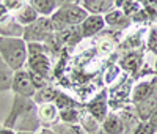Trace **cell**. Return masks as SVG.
<instances>
[{
  "instance_id": "cell-1",
  "label": "cell",
  "mask_w": 157,
  "mask_h": 134,
  "mask_svg": "<svg viewBox=\"0 0 157 134\" xmlns=\"http://www.w3.org/2000/svg\"><path fill=\"white\" fill-rule=\"evenodd\" d=\"M3 126L16 132H36L41 122L38 118V104L33 98L13 96L11 109L3 120Z\"/></svg>"
},
{
  "instance_id": "cell-2",
  "label": "cell",
  "mask_w": 157,
  "mask_h": 134,
  "mask_svg": "<svg viewBox=\"0 0 157 134\" xmlns=\"http://www.w3.org/2000/svg\"><path fill=\"white\" fill-rule=\"evenodd\" d=\"M0 57L13 71L24 70L29 59L27 41L24 38L0 36Z\"/></svg>"
},
{
  "instance_id": "cell-3",
  "label": "cell",
  "mask_w": 157,
  "mask_h": 134,
  "mask_svg": "<svg viewBox=\"0 0 157 134\" xmlns=\"http://www.w3.org/2000/svg\"><path fill=\"white\" fill-rule=\"evenodd\" d=\"M88 16V11L82 5H68L58 8L54 14L50 16V22L54 27V32L60 33L69 27L80 25Z\"/></svg>"
},
{
  "instance_id": "cell-4",
  "label": "cell",
  "mask_w": 157,
  "mask_h": 134,
  "mask_svg": "<svg viewBox=\"0 0 157 134\" xmlns=\"http://www.w3.org/2000/svg\"><path fill=\"white\" fill-rule=\"evenodd\" d=\"M54 27H52L50 18L39 16L38 21L27 25L24 29V39L27 43H47L49 38L54 35Z\"/></svg>"
},
{
  "instance_id": "cell-5",
  "label": "cell",
  "mask_w": 157,
  "mask_h": 134,
  "mask_svg": "<svg viewBox=\"0 0 157 134\" xmlns=\"http://www.w3.org/2000/svg\"><path fill=\"white\" fill-rule=\"evenodd\" d=\"M11 91L17 96H24V98H33L36 93V87L32 80V76L27 70H19L14 71L13 74V80H11Z\"/></svg>"
},
{
  "instance_id": "cell-6",
  "label": "cell",
  "mask_w": 157,
  "mask_h": 134,
  "mask_svg": "<svg viewBox=\"0 0 157 134\" xmlns=\"http://www.w3.org/2000/svg\"><path fill=\"white\" fill-rule=\"evenodd\" d=\"M25 68L30 74L39 76V77H44L49 79L50 71H52V62L47 52H39V54H30L27 63H25Z\"/></svg>"
},
{
  "instance_id": "cell-7",
  "label": "cell",
  "mask_w": 157,
  "mask_h": 134,
  "mask_svg": "<svg viewBox=\"0 0 157 134\" xmlns=\"http://www.w3.org/2000/svg\"><path fill=\"white\" fill-rule=\"evenodd\" d=\"M86 111L93 115L99 123H102L105 117L109 115V99H107V90H102L101 93L91 99L86 106Z\"/></svg>"
},
{
  "instance_id": "cell-8",
  "label": "cell",
  "mask_w": 157,
  "mask_h": 134,
  "mask_svg": "<svg viewBox=\"0 0 157 134\" xmlns=\"http://www.w3.org/2000/svg\"><path fill=\"white\" fill-rule=\"evenodd\" d=\"M155 84H157V76L152 80H141V82H138L132 90H130V103H132V106L145 101L146 98L154 95L155 93Z\"/></svg>"
},
{
  "instance_id": "cell-9",
  "label": "cell",
  "mask_w": 157,
  "mask_h": 134,
  "mask_svg": "<svg viewBox=\"0 0 157 134\" xmlns=\"http://www.w3.org/2000/svg\"><path fill=\"white\" fill-rule=\"evenodd\" d=\"M38 118L41 122V126L52 128L55 123L60 122V111L54 103H43L38 104Z\"/></svg>"
},
{
  "instance_id": "cell-10",
  "label": "cell",
  "mask_w": 157,
  "mask_h": 134,
  "mask_svg": "<svg viewBox=\"0 0 157 134\" xmlns=\"http://www.w3.org/2000/svg\"><path fill=\"white\" fill-rule=\"evenodd\" d=\"M104 29H105V21H104V16L99 14H88L86 19L80 24V32L83 38L99 35Z\"/></svg>"
},
{
  "instance_id": "cell-11",
  "label": "cell",
  "mask_w": 157,
  "mask_h": 134,
  "mask_svg": "<svg viewBox=\"0 0 157 134\" xmlns=\"http://www.w3.org/2000/svg\"><path fill=\"white\" fill-rule=\"evenodd\" d=\"M24 29L25 27L21 25L14 14L13 16H5L3 19H0V36L6 38H22L24 36Z\"/></svg>"
},
{
  "instance_id": "cell-12",
  "label": "cell",
  "mask_w": 157,
  "mask_h": 134,
  "mask_svg": "<svg viewBox=\"0 0 157 134\" xmlns=\"http://www.w3.org/2000/svg\"><path fill=\"white\" fill-rule=\"evenodd\" d=\"M141 62H143V54L138 52V51L130 49L129 52H126L121 57L120 66L130 74H137V71L141 68Z\"/></svg>"
},
{
  "instance_id": "cell-13",
  "label": "cell",
  "mask_w": 157,
  "mask_h": 134,
  "mask_svg": "<svg viewBox=\"0 0 157 134\" xmlns=\"http://www.w3.org/2000/svg\"><path fill=\"white\" fill-rule=\"evenodd\" d=\"M101 131L105 134H126L124 123L118 112H109L105 120L101 123Z\"/></svg>"
},
{
  "instance_id": "cell-14",
  "label": "cell",
  "mask_w": 157,
  "mask_h": 134,
  "mask_svg": "<svg viewBox=\"0 0 157 134\" xmlns=\"http://www.w3.org/2000/svg\"><path fill=\"white\" fill-rule=\"evenodd\" d=\"M82 6L88 11V14L104 16L115 8V0H82Z\"/></svg>"
},
{
  "instance_id": "cell-15",
  "label": "cell",
  "mask_w": 157,
  "mask_h": 134,
  "mask_svg": "<svg viewBox=\"0 0 157 134\" xmlns=\"http://www.w3.org/2000/svg\"><path fill=\"white\" fill-rule=\"evenodd\" d=\"M134 109H135V114H137V117H138L140 122H148L149 117H151V115L154 114V111L157 109V93L151 95V96L146 98L145 101L135 104Z\"/></svg>"
},
{
  "instance_id": "cell-16",
  "label": "cell",
  "mask_w": 157,
  "mask_h": 134,
  "mask_svg": "<svg viewBox=\"0 0 157 134\" xmlns=\"http://www.w3.org/2000/svg\"><path fill=\"white\" fill-rule=\"evenodd\" d=\"M104 21H105V25H110L113 29H124L132 22V19L123 10H118V8H113L107 14H104Z\"/></svg>"
},
{
  "instance_id": "cell-17",
  "label": "cell",
  "mask_w": 157,
  "mask_h": 134,
  "mask_svg": "<svg viewBox=\"0 0 157 134\" xmlns=\"http://www.w3.org/2000/svg\"><path fill=\"white\" fill-rule=\"evenodd\" d=\"M29 3L36 10V13L43 18H50L58 10L57 0H29Z\"/></svg>"
},
{
  "instance_id": "cell-18",
  "label": "cell",
  "mask_w": 157,
  "mask_h": 134,
  "mask_svg": "<svg viewBox=\"0 0 157 134\" xmlns=\"http://www.w3.org/2000/svg\"><path fill=\"white\" fill-rule=\"evenodd\" d=\"M14 18H16V21H17L21 25L27 27V25L33 24L35 21H38L39 14L36 13V10H35V8L27 2V3H25L19 11H16V13H14Z\"/></svg>"
},
{
  "instance_id": "cell-19",
  "label": "cell",
  "mask_w": 157,
  "mask_h": 134,
  "mask_svg": "<svg viewBox=\"0 0 157 134\" xmlns=\"http://www.w3.org/2000/svg\"><path fill=\"white\" fill-rule=\"evenodd\" d=\"M78 125L82 126L85 134H93V132L101 129V123L86 111V107H82L80 109V123Z\"/></svg>"
},
{
  "instance_id": "cell-20",
  "label": "cell",
  "mask_w": 157,
  "mask_h": 134,
  "mask_svg": "<svg viewBox=\"0 0 157 134\" xmlns=\"http://www.w3.org/2000/svg\"><path fill=\"white\" fill-rule=\"evenodd\" d=\"M58 36H60V39H61V43L69 44V46L77 44V43L83 38V36H82V32H80V25L69 27V29L60 32V33H58Z\"/></svg>"
},
{
  "instance_id": "cell-21",
  "label": "cell",
  "mask_w": 157,
  "mask_h": 134,
  "mask_svg": "<svg viewBox=\"0 0 157 134\" xmlns=\"http://www.w3.org/2000/svg\"><path fill=\"white\" fill-rule=\"evenodd\" d=\"M13 71L10 66L3 62V59L0 57V93H3L6 90H11V80H13Z\"/></svg>"
},
{
  "instance_id": "cell-22",
  "label": "cell",
  "mask_w": 157,
  "mask_h": 134,
  "mask_svg": "<svg viewBox=\"0 0 157 134\" xmlns=\"http://www.w3.org/2000/svg\"><path fill=\"white\" fill-rule=\"evenodd\" d=\"M57 88H54L52 85H46V87H43V88H39V90H36V93H35V96H33V101L36 103V104H43V103H52L54 101V98H55V95H57Z\"/></svg>"
},
{
  "instance_id": "cell-23",
  "label": "cell",
  "mask_w": 157,
  "mask_h": 134,
  "mask_svg": "<svg viewBox=\"0 0 157 134\" xmlns=\"http://www.w3.org/2000/svg\"><path fill=\"white\" fill-rule=\"evenodd\" d=\"M60 122L69 123V125H78L80 123V109L78 107H71V109L60 111Z\"/></svg>"
},
{
  "instance_id": "cell-24",
  "label": "cell",
  "mask_w": 157,
  "mask_h": 134,
  "mask_svg": "<svg viewBox=\"0 0 157 134\" xmlns=\"http://www.w3.org/2000/svg\"><path fill=\"white\" fill-rule=\"evenodd\" d=\"M54 103L55 106H57V109L58 111H63V109H71V107H77L78 104L69 96V95H66L64 91H57V95H55V98H54Z\"/></svg>"
},
{
  "instance_id": "cell-25",
  "label": "cell",
  "mask_w": 157,
  "mask_h": 134,
  "mask_svg": "<svg viewBox=\"0 0 157 134\" xmlns=\"http://www.w3.org/2000/svg\"><path fill=\"white\" fill-rule=\"evenodd\" d=\"M52 131L55 134H85L80 125H69V123H55L52 126Z\"/></svg>"
},
{
  "instance_id": "cell-26",
  "label": "cell",
  "mask_w": 157,
  "mask_h": 134,
  "mask_svg": "<svg viewBox=\"0 0 157 134\" xmlns=\"http://www.w3.org/2000/svg\"><path fill=\"white\" fill-rule=\"evenodd\" d=\"M138 3L141 10H145V13L149 16V21L157 22V0H138Z\"/></svg>"
},
{
  "instance_id": "cell-27",
  "label": "cell",
  "mask_w": 157,
  "mask_h": 134,
  "mask_svg": "<svg viewBox=\"0 0 157 134\" xmlns=\"http://www.w3.org/2000/svg\"><path fill=\"white\" fill-rule=\"evenodd\" d=\"M146 47H148V51L155 54V57H157V27H151L149 35H148V41H146Z\"/></svg>"
},
{
  "instance_id": "cell-28",
  "label": "cell",
  "mask_w": 157,
  "mask_h": 134,
  "mask_svg": "<svg viewBox=\"0 0 157 134\" xmlns=\"http://www.w3.org/2000/svg\"><path fill=\"white\" fill-rule=\"evenodd\" d=\"M132 134H157V129L149 122H140Z\"/></svg>"
},
{
  "instance_id": "cell-29",
  "label": "cell",
  "mask_w": 157,
  "mask_h": 134,
  "mask_svg": "<svg viewBox=\"0 0 157 134\" xmlns=\"http://www.w3.org/2000/svg\"><path fill=\"white\" fill-rule=\"evenodd\" d=\"M2 3L6 8V11L16 13V11H19L25 3H27V0H2Z\"/></svg>"
},
{
  "instance_id": "cell-30",
  "label": "cell",
  "mask_w": 157,
  "mask_h": 134,
  "mask_svg": "<svg viewBox=\"0 0 157 134\" xmlns=\"http://www.w3.org/2000/svg\"><path fill=\"white\" fill-rule=\"evenodd\" d=\"M58 8L68 6V5H82V0H57Z\"/></svg>"
},
{
  "instance_id": "cell-31",
  "label": "cell",
  "mask_w": 157,
  "mask_h": 134,
  "mask_svg": "<svg viewBox=\"0 0 157 134\" xmlns=\"http://www.w3.org/2000/svg\"><path fill=\"white\" fill-rule=\"evenodd\" d=\"M148 122H149V123H151V125H152L155 129H157V109H155V111H154V114L149 117V120H148Z\"/></svg>"
},
{
  "instance_id": "cell-32",
  "label": "cell",
  "mask_w": 157,
  "mask_h": 134,
  "mask_svg": "<svg viewBox=\"0 0 157 134\" xmlns=\"http://www.w3.org/2000/svg\"><path fill=\"white\" fill-rule=\"evenodd\" d=\"M6 14H8V11H6V8L3 6L2 0H0V19H3V18H5Z\"/></svg>"
},
{
  "instance_id": "cell-33",
  "label": "cell",
  "mask_w": 157,
  "mask_h": 134,
  "mask_svg": "<svg viewBox=\"0 0 157 134\" xmlns=\"http://www.w3.org/2000/svg\"><path fill=\"white\" fill-rule=\"evenodd\" d=\"M0 134H16V131H13L6 126H0Z\"/></svg>"
},
{
  "instance_id": "cell-34",
  "label": "cell",
  "mask_w": 157,
  "mask_h": 134,
  "mask_svg": "<svg viewBox=\"0 0 157 134\" xmlns=\"http://www.w3.org/2000/svg\"><path fill=\"white\" fill-rule=\"evenodd\" d=\"M38 134H55V132L52 131V128H43V129H39Z\"/></svg>"
},
{
  "instance_id": "cell-35",
  "label": "cell",
  "mask_w": 157,
  "mask_h": 134,
  "mask_svg": "<svg viewBox=\"0 0 157 134\" xmlns=\"http://www.w3.org/2000/svg\"><path fill=\"white\" fill-rule=\"evenodd\" d=\"M154 71H155V76H157V57H155V62H154Z\"/></svg>"
},
{
  "instance_id": "cell-36",
  "label": "cell",
  "mask_w": 157,
  "mask_h": 134,
  "mask_svg": "<svg viewBox=\"0 0 157 134\" xmlns=\"http://www.w3.org/2000/svg\"><path fill=\"white\" fill-rule=\"evenodd\" d=\"M93 134H105V132H104V131H101V129H99V131H96V132H93Z\"/></svg>"
},
{
  "instance_id": "cell-37",
  "label": "cell",
  "mask_w": 157,
  "mask_h": 134,
  "mask_svg": "<svg viewBox=\"0 0 157 134\" xmlns=\"http://www.w3.org/2000/svg\"><path fill=\"white\" fill-rule=\"evenodd\" d=\"M16 134H35V132H16Z\"/></svg>"
}]
</instances>
